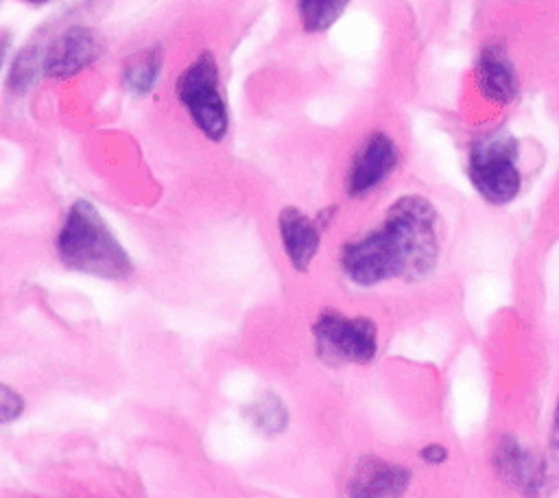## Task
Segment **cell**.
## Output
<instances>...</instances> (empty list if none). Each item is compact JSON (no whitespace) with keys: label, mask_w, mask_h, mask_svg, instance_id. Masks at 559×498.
<instances>
[{"label":"cell","mask_w":559,"mask_h":498,"mask_svg":"<svg viewBox=\"0 0 559 498\" xmlns=\"http://www.w3.org/2000/svg\"><path fill=\"white\" fill-rule=\"evenodd\" d=\"M317 356L334 367L371 365L380 349V328L367 315L325 308L310 325Z\"/></svg>","instance_id":"277c9868"},{"label":"cell","mask_w":559,"mask_h":498,"mask_svg":"<svg viewBox=\"0 0 559 498\" xmlns=\"http://www.w3.org/2000/svg\"><path fill=\"white\" fill-rule=\"evenodd\" d=\"M467 175L487 203H509L522 186L515 140L500 133L476 140L467 155Z\"/></svg>","instance_id":"5b68a950"},{"label":"cell","mask_w":559,"mask_h":498,"mask_svg":"<svg viewBox=\"0 0 559 498\" xmlns=\"http://www.w3.org/2000/svg\"><path fill=\"white\" fill-rule=\"evenodd\" d=\"M164 68V52L159 46H146L138 52H133L122 70H120V83L122 87L133 96H146L153 92L162 76Z\"/></svg>","instance_id":"8fae6325"},{"label":"cell","mask_w":559,"mask_h":498,"mask_svg":"<svg viewBox=\"0 0 559 498\" xmlns=\"http://www.w3.org/2000/svg\"><path fill=\"white\" fill-rule=\"evenodd\" d=\"M55 253L66 269L98 280L124 282L135 273L133 258L87 199H76L66 210L55 236Z\"/></svg>","instance_id":"7a4b0ae2"},{"label":"cell","mask_w":559,"mask_h":498,"mask_svg":"<svg viewBox=\"0 0 559 498\" xmlns=\"http://www.w3.org/2000/svg\"><path fill=\"white\" fill-rule=\"evenodd\" d=\"M100 50L103 44L96 31L83 24L66 26L44 48L41 74L55 81L76 76L100 57Z\"/></svg>","instance_id":"52a82bcc"},{"label":"cell","mask_w":559,"mask_h":498,"mask_svg":"<svg viewBox=\"0 0 559 498\" xmlns=\"http://www.w3.org/2000/svg\"><path fill=\"white\" fill-rule=\"evenodd\" d=\"M419 459L426 465H441L448 459V450L441 443H428L419 450Z\"/></svg>","instance_id":"2e32d148"},{"label":"cell","mask_w":559,"mask_h":498,"mask_svg":"<svg viewBox=\"0 0 559 498\" xmlns=\"http://www.w3.org/2000/svg\"><path fill=\"white\" fill-rule=\"evenodd\" d=\"M441 249L443 225L435 203L424 194H402L373 227L343 242L338 269L358 288L421 282L439 266Z\"/></svg>","instance_id":"6da1fadb"},{"label":"cell","mask_w":559,"mask_h":498,"mask_svg":"<svg viewBox=\"0 0 559 498\" xmlns=\"http://www.w3.org/2000/svg\"><path fill=\"white\" fill-rule=\"evenodd\" d=\"M245 415L255 430L269 437L284 432L290 422V413L286 404L275 393H264L262 398L253 400L249 406H245Z\"/></svg>","instance_id":"4fadbf2b"},{"label":"cell","mask_w":559,"mask_h":498,"mask_svg":"<svg viewBox=\"0 0 559 498\" xmlns=\"http://www.w3.org/2000/svg\"><path fill=\"white\" fill-rule=\"evenodd\" d=\"M325 225L312 216H308L297 205H286L277 214V234L282 251L297 273H308L314 258L319 256Z\"/></svg>","instance_id":"ba28073f"},{"label":"cell","mask_w":559,"mask_h":498,"mask_svg":"<svg viewBox=\"0 0 559 498\" xmlns=\"http://www.w3.org/2000/svg\"><path fill=\"white\" fill-rule=\"evenodd\" d=\"M41 52L37 50H22L17 57H15V63L11 68V74H9V87L17 94L26 92L28 85L37 79V74L41 72Z\"/></svg>","instance_id":"5bb4252c"},{"label":"cell","mask_w":559,"mask_h":498,"mask_svg":"<svg viewBox=\"0 0 559 498\" xmlns=\"http://www.w3.org/2000/svg\"><path fill=\"white\" fill-rule=\"evenodd\" d=\"M299 26L308 35L330 31L347 11L352 0H293Z\"/></svg>","instance_id":"7c38bea8"},{"label":"cell","mask_w":559,"mask_h":498,"mask_svg":"<svg viewBox=\"0 0 559 498\" xmlns=\"http://www.w3.org/2000/svg\"><path fill=\"white\" fill-rule=\"evenodd\" d=\"M474 79L483 98L493 105L511 103L518 92L515 66L509 59L504 46L498 42L485 44L483 50L478 52Z\"/></svg>","instance_id":"30bf717a"},{"label":"cell","mask_w":559,"mask_h":498,"mask_svg":"<svg viewBox=\"0 0 559 498\" xmlns=\"http://www.w3.org/2000/svg\"><path fill=\"white\" fill-rule=\"evenodd\" d=\"M175 98L192 127L207 142H223L231 127L229 103L223 90L216 55L207 48L197 52L175 81Z\"/></svg>","instance_id":"3957f363"},{"label":"cell","mask_w":559,"mask_h":498,"mask_svg":"<svg viewBox=\"0 0 559 498\" xmlns=\"http://www.w3.org/2000/svg\"><path fill=\"white\" fill-rule=\"evenodd\" d=\"M411 478L406 465L376 454H362L352 465L345 491L352 496H402Z\"/></svg>","instance_id":"9c48e42d"},{"label":"cell","mask_w":559,"mask_h":498,"mask_svg":"<svg viewBox=\"0 0 559 498\" xmlns=\"http://www.w3.org/2000/svg\"><path fill=\"white\" fill-rule=\"evenodd\" d=\"M24 408H26L24 395L20 391H15L13 387H9L7 382H2V387H0V422H2V426L20 419Z\"/></svg>","instance_id":"9a60e30c"},{"label":"cell","mask_w":559,"mask_h":498,"mask_svg":"<svg viewBox=\"0 0 559 498\" xmlns=\"http://www.w3.org/2000/svg\"><path fill=\"white\" fill-rule=\"evenodd\" d=\"M22 2H26V4H31V7H41V4H48L50 0H22Z\"/></svg>","instance_id":"e0dca14e"},{"label":"cell","mask_w":559,"mask_h":498,"mask_svg":"<svg viewBox=\"0 0 559 498\" xmlns=\"http://www.w3.org/2000/svg\"><path fill=\"white\" fill-rule=\"evenodd\" d=\"M402 151L397 140L384 131H369L354 149L347 168L343 173V190L354 201L373 197L397 170Z\"/></svg>","instance_id":"8992f818"}]
</instances>
